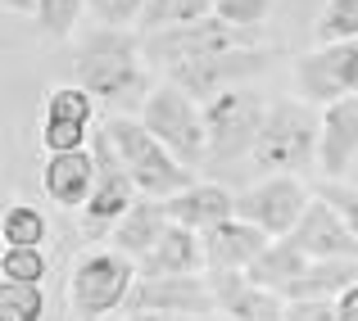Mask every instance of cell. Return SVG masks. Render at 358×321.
I'll use <instances>...</instances> for the list:
<instances>
[{"instance_id": "f1b7e54d", "label": "cell", "mask_w": 358, "mask_h": 321, "mask_svg": "<svg viewBox=\"0 0 358 321\" xmlns=\"http://www.w3.org/2000/svg\"><path fill=\"white\" fill-rule=\"evenodd\" d=\"M141 5H145V0H96V5H91V23L109 27V32H136Z\"/></svg>"}, {"instance_id": "4fadbf2b", "label": "cell", "mask_w": 358, "mask_h": 321, "mask_svg": "<svg viewBox=\"0 0 358 321\" xmlns=\"http://www.w3.org/2000/svg\"><path fill=\"white\" fill-rule=\"evenodd\" d=\"M358 158V100H336L322 109V136H317V172L327 181H345Z\"/></svg>"}, {"instance_id": "1f68e13d", "label": "cell", "mask_w": 358, "mask_h": 321, "mask_svg": "<svg viewBox=\"0 0 358 321\" xmlns=\"http://www.w3.org/2000/svg\"><path fill=\"white\" fill-rule=\"evenodd\" d=\"M281 321H341V313L327 299H308V304H286V317Z\"/></svg>"}, {"instance_id": "83f0119b", "label": "cell", "mask_w": 358, "mask_h": 321, "mask_svg": "<svg viewBox=\"0 0 358 321\" xmlns=\"http://www.w3.org/2000/svg\"><path fill=\"white\" fill-rule=\"evenodd\" d=\"M213 14L227 27H241V32H259L272 18V0H213Z\"/></svg>"}, {"instance_id": "4dcf8cb0", "label": "cell", "mask_w": 358, "mask_h": 321, "mask_svg": "<svg viewBox=\"0 0 358 321\" xmlns=\"http://www.w3.org/2000/svg\"><path fill=\"white\" fill-rule=\"evenodd\" d=\"M313 195L322 204H331V209L341 213V222L358 235V186H350V181H322V186H313Z\"/></svg>"}, {"instance_id": "484cf974", "label": "cell", "mask_w": 358, "mask_h": 321, "mask_svg": "<svg viewBox=\"0 0 358 321\" xmlns=\"http://www.w3.org/2000/svg\"><path fill=\"white\" fill-rule=\"evenodd\" d=\"M0 317L5 321H41L45 317V290L0 281Z\"/></svg>"}, {"instance_id": "2e32d148", "label": "cell", "mask_w": 358, "mask_h": 321, "mask_svg": "<svg viewBox=\"0 0 358 321\" xmlns=\"http://www.w3.org/2000/svg\"><path fill=\"white\" fill-rule=\"evenodd\" d=\"M141 281H164V276H204V240L186 226H168V235L136 262Z\"/></svg>"}, {"instance_id": "9a60e30c", "label": "cell", "mask_w": 358, "mask_h": 321, "mask_svg": "<svg viewBox=\"0 0 358 321\" xmlns=\"http://www.w3.org/2000/svg\"><path fill=\"white\" fill-rule=\"evenodd\" d=\"M168 217L173 226H186L195 235H209L213 226L236 217V195L222 181H195L191 191H182L177 200H168Z\"/></svg>"}, {"instance_id": "d6986e66", "label": "cell", "mask_w": 358, "mask_h": 321, "mask_svg": "<svg viewBox=\"0 0 358 321\" xmlns=\"http://www.w3.org/2000/svg\"><path fill=\"white\" fill-rule=\"evenodd\" d=\"M358 285V258H331V262H308V271L290 285L286 304H308V299H327V304H336V299L345 294V290Z\"/></svg>"}, {"instance_id": "4316f807", "label": "cell", "mask_w": 358, "mask_h": 321, "mask_svg": "<svg viewBox=\"0 0 358 321\" xmlns=\"http://www.w3.org/2000/svg\"><path fill=\"white\" fill-rule=\"evenodd\" d=\"M45 271H50V262H45L41 249H5L0 253V276L9 285H41Z\"/></svg>"}, {"instance_id": "44dd1931", "label": "cell", "mask_w": 358, "mask_h": 321, "mask_svg": "<svg viewBox=\"0 0 358 321\" xmlns=\"http://www.w3.org/2000/svg\"><path fill=\"white\" fill-rule=\"evenodd\" d=\"M213 18V0H145L141 5V36H164V32H186Z\"/></svg>"}, {"instance_id": "ac0fdd59", "label": "cell", "mask_w": 358, "mask_h": 321, "mask_svg": "<svg viewBox=\"0 0 358 321\" xmlns=\"http://www.w3.org/2000/svg\"><path fill=\"white\" fill-rule=\"evenodd\" d=\"M168 226H173V217H168V204H159V200H141L136 209H131V213L114 226V231H109V244H114L122 258L141 262V258H145V253L168 235Z\"/></svg>"}, {"instance_id": "8fae6325", "label": "cell", "mask_w": 358, "mask_h": 321, "mask_svg": "<svg viewBox=\"0 0 358 321\" xmlns=\"http://www.w3.org/2000/svg\"><path fill=\"white\" fill-rule=\"evenodd\" d=\"M213 304L222 321H281L286 317V299L272 290L254 285L245 271H209Z\"/></svg>"}, {"instance_id": "603a6c76", "label": "cell", "mask_w": 358, "mask_h": 321, "mask_svg": "<svg viewBox=\"0 0 358 321\" xmlns=\"http://www.w3.org/2000/svg\"><path fill=\"white\" fill-rule=\"evenodd\" d=\"M0 235H5V249H41L45 240V217L32 204H9L0 217Z\"/></svg>"}, {"instance_id": "d4e9b609", "label": "cell", "mask_w": 358, "mask_h": 321, "mask_svg": "<svg viewBox=\"0 0 358 321\" xmlns=\"http://www.w3.org/2000/svg\"><path fill=\"white\" fill-rule=\"evenodd\" d=\"M41 118L91 127V118H96V96H87L82 87H55L50 96H45V113H41Z\"/></svg>"}, {"instance_id": "ba28073f", "label": "cell", "mask_w": 358, "mask_h": 321, "mask_svg": "<svg viewBox=\"0 0 358 321\" xmlns=\"http://www.w3.org/2000/svg\"><path fill=\"white\" fill-rule=\"evenodd\" d=\"M295 100L327 109L336 100H358V41L317 45L295 59Z\"/></svg>"}, {"instance_id": "3957f363", "label": "cell", "mask_w": 358, "mask_h": 321, "mask_svg": "<svg viewBox=\"0 0 358 321\" xmlns=\"http://www.w3.org/2000/svg\"><path fill=\"white\" fill-rule=\"evenodd\" d=\"M317 136H322V109L304 100H272L268 122L254 140L250 167L263 177H295L317 163Z\"/></svg>"}, {"instance_id": "ffe728a7", "label": "cell", "mask_w": 358, "mask_h": 321, "mask_svg": "<svg viewBox=\"0 0 358 321\" xmlns=\"http://www.w3.org/2000/svg\"><path fill=\"white\" fill-rule=\"evenodd\" d=\"M304 271H308V258L295 249V240H272L268 249L259 253V262L245 271V276H250L254 285H263V290H272V294L286 299L290 285H295Z\"/></svg>"}, {"instance_id": "5b68a950", "label": "cell", "mask_w": 358, "mask_h": 321, "mask_svg": "<svg viewBox=\"0 0 358 321\" xmlns=\"http://www.w3.org/2000/svg\"><path fill=\"white\" fill-rule=\"evenodd\" d=\"M268 109L259 91L236 87V91H222L204 105V131H209V167H227L236 158L254 154V140H259L263 122H268Z\"/></svg>"}, {"instance_id": "cb8c5ba5", "label": "cell", "mask_w": 358, "mask_h": 321, "mask_svg": "<svg viewBox=\"0 0 358 321\" xmlns=\"http://www.w3.org/2000/svg\"><path fill=\"white\" fill-rule=\"evenodd\" d=\"M23 9L50 36H73V27H78L82 18H91V5H87V0H32V5H23Z\"/></svg>"}, {"instance_id": "277c9868", "label": "cell", "mask_w": 358, "mask_h": 321, "mask_svg": "<svg viewBox=\"0 0 358 321\" xmlns=\"http://www.w3.org/2000/svg\"><path fill=\"white\" fill-rule=\"evenodd\" d=\"M141 122L145 131L177 158L182 167H200L209 158V131H204V105H195L182 87L159 82L145 100H141Z\"/></svg>"}, {"instance_id": "30bf717a", "label": "cell", "mask_w": 358, "mask_h": 321, "mask_svg": "<svg viewBox=\"0 0 358 321\" xmlns=\"http://www.w3.org/2000/svg\"><path fill=\"white\" fill-rule=\"evenodd\" d=\"M131 313H168V317H204L209 321L213 313H218L209 271H204V276L136 281V290H131V299H127V317Z\"/></svg>"}, {"instance_id": "7c38bea8", "label": "cell", "mask_w": 358, "mask_h": 321, "mask_svg": "<svg viewBox=\"0 0 358 321\" xmlns=\"http://www.w3.org/2000/svg\"><path fill=\"white\" fill-rule=\"evenodd\" d=\"M295 249L304 253L308 262H331V258H358V235L350 226L341 222V213L331 209V204H322L313 195V204H308L304 222L295 226Z\"/></svg>"}, {"instance_id": "f546056e", "label": "cell", "mask_w": 358, "mask_h": 321, "mask_svg": "<svg viewBox=\"0 0 358 321\" xmlns=\"http://www.w3.org/2000/svg\"><path fill=\"white\" fill-rule=\"evenodd\" d=\"M87 131L91 127H78V122L41 118V149H45V158L50 154H82V149H87Z\"/></svg>"}, {"instance_id": "7a4b0ae2", "label": "cell", "mask_w": 358, "mask_h": 321, "mask_svg": "<svg viewBox=\"0 0 358 321\" xmlns=\"http://www.w3.org/2000/svg\"><path fill=\"white\" fill-rule=\"evenodd\" d=\"M96 136L114 149V158L122 163V172L131 177V186H136L145 200L168 204V200H177L182 191H191V186H195V172L177 163V158L145 131V122H141V118H109Z\"/></svg>"}, {"instance_id": "52a82bcc", "label": "cell", "mask_w": 358, "mask_h": 321, "mask_svg": "<svg viewBox=\"0 0 358 321\" xmlns=\"http://www.w3.org/2000/svg\"><path fill=\"white\" fill-rule=\"evenodd\" d=\"M308 204H313V191H304L299 177H259L236 195V217L259 226L268 240H290Z\"/></svg>"}, {"instance_id": "d6a6232c", "label": "cell", "mask_w": 358, "mask_h": 321, "mask_svg": "<svg viewBox=\"0 0 358 321\" xmlns=\"http://www.w3.org/2000/svg\"><path fill=\"white\" fill-rule=\"evenodd\" d=\"M336 313H341V321H358V285L336 299Z\"/></svg>"}, {"instance_id": "8992f818", "label": "cell", "mask_w": 358, "mask_h": 321, "mask_svg": "<svg viewBox=\"0 0 358 321\" xmlns=\"http://www.w3.org/2000/svg\"><path fill=\"white\" fill-rule=\"evenodd\" d=\"M141 271L131 258H122L118 249H87L78 262H73L69 276V304L73 313L82 317H109L118 308H127L131 290H136Z\"/></svg>"}, {"instance_id": "6da1fadb", "label": "cell", "mask_w": 358, "mask_h": 321, "mask_svg": "<svg viewBox=\"0 0 358 321\" xmlns=\"http://www.w3.org/2000/svg\"><path fill=\"white\" fill-rule=\"evenodd\" d=\"M73 87L100 100H122L136 96L145 87V41L141 32H109V27H91L78 45H73Z\"/></svg>"}, {"instance_id": "836d02e7", "label": "cell", "mask_w": 358, "mask_h": 321, "mask_svg": "<svg viewBox=\"0 0 358 321\" xmlns=\"http://www.w3.org/2000/svg\"><path fill=\"white\" fill-rule=\"evenodd\" d=\"M127 321H204V317H168V313H131Z\"/></svg>"}, {"instance_id": "5bb4252c", "label": "cell", "mask_w": 358, "mask_h": 321, "mask_svg": "<svg viewBox=\"0 0 358 321\" xmlns=\"http://www.w3.org/2000/svg\"><path fill=\"white\" fill-rule=\"evenodd\" d=\"M96 177H100V163L91 149H82V154H50L41 167V186L45 195H50L59 209H73L82 213L91 204V195H96Z\"/></svg>"}, {"instance_id": "e0dca14e", "label": "cell", "mask_w": 358, "mask_h": 321, "mask_svg": "<svg viewBox=\"0 0 358 321\" xmlns=\"http://www.w3.org/2000/svg\"><path fill=\"white\" fill-rule=\"evenodd\" d=\"M200 240H204V262H209V271H250L254 262H259V253L272 244L259 226L241 222V217L213 226Z\"/></svg>"}, {"instance_id": "9c48e42d", "label": "cell", "mask_w": 358, "mask_h": 321, "mask_svg": "<svg viewBox=\"0 0 358 321\" xmlns=\"http://www.w3.org/2000/svg\"><path fill=\"white\" fill-rule=\"evenodd\" d=\"M91 154H96V163H100V177H96V195H91V204L82 209V226H87V235H100V231H114L122 217L136 209L141 191L131 186V177L122 172L114 149H109L100 136H91Z\"/></svg>"}, {"instance_id": "7402d4cb", "label": "cell", "mask_w": 358, "mask_h": 321, "mask_svg": "<svg viewBox=\"0 0 358 321\" xmlns=\"http://www.w3.org/2000/svg\"><path fill=\"white\" fill-rule=\"evenodd\" d=\"M317 45H345L358 41V0H327L313 18Z\"/></svg>"}]
</instances>
